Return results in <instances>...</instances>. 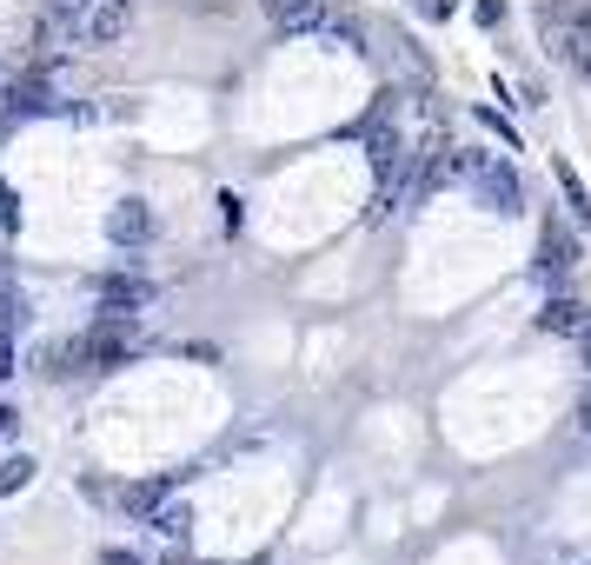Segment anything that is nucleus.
<instances>
[{
	"label": "nucleus",
	"instance_id": "obj_8",
	"mask_svg": "<svg viewBox=\"0 0 591 565\" xmlns=\"http://www.w3.org/2000/svg\"><path fill=\"white\" fill-rule=\"evenodd\" d=\"M571 267H578L571 233H565V226H545V233H539V273H545V280H565Z\"/></svg>",
	"mask_w": 591,
	"mask_h": 565
},
{
	"label": "nucleus",
	"instance_id": "obj_24",
	"mask_svg": "<svg viewBox=\"0 0 591 565\" xmlns=\"http://www.w3.org/2000/svg\"><path fill=\"white\" fill-rule=\"evenodd\" d=\"M565 565H591V558H565Z\"/></svg>",
	"mask_w": 591,
	"mask_h": 565
},
{
	"label": "nucleus",
	"instance_id": "obj_5",
	"mask_svg": "<svg viewBox=\"0 0 591 565\" xmlns=\"http://www.w3.org/2000/svg\"><path fill=\"white\" fill-rule=\"evenodd\" d=\"M94 293H101V306H114V313H140V306H153V299H159V286H153V280H127V273L94 280Z\"/></svg>",
	"mask_w": 591,
	"mask_h": 565
},
{
	"label": "nucleus",
	"instance_id": "obj_3",
	"mask_svg": "<svg viewBox=\"0 0 591 565\" xmlns=\"http://www.w3.org/2000/svg\"><path fill=\"white\" fill-rule=\"evenodd\" d=\"M127 27H133V0H87V8L73 14V34L87 47H114Z\"/></svg>",
	"mask_w": 591,
	"mask_h": 565
},
{
	"label": "nucleus",
	"instance_id": "obj_11",
	"mask_svg": "<svg viewBox=\"0 0 591 565\" xmlns=\"http://www.w3.org/2000/svg\"><path fill=\"white\" fill-rule=\"evenodd\" d=\"M40 366H47V379H73V373H87V353H80V340H54L40 353Z\"/></svg>",
	"mask_w": 591,
	"mask_h": 565
},
{
	"label": "nucleus",
	"instance_id": "obj_2",
	"mask_svg": "<svg viewBox=\"0 0 591 565\" xmlns=\"http://www.w3.org/2000/svg\"><path fill=\"white\" fill-rule=\"evenodd\" d=\"M140 346H146V340H140V319H133V313H114V306L94 319L87 333H80V353H87V366H94V373H107V366H127Z\"/></svg>",
	"mask_w": 591,
	"mask_h": 565
},
{
	"label": "nucleus",
	"instance_id": "obj_7",
	"mask_svg": "<svg viewBox=\"0 0 591 565\" xmlns=\"http://www.w3.org/2000/svg\"><path fill=\"white\" fill-rule=\"evenodd\" d=\"M267 21L280 34H312L326 21V0H267Z\"/></svg>",
	"mask_w": 591,
	"mask_h": 565
},
{
	"label": "nucleus",
	"instance_id": "obj_1",
	"mask_svg": "<svg viewBox=\"0 0 591 565\" xmlns=\"http://www.w3.org/2000/svg\"><path fill=\"white\" fill-rule=\"evenodd\" d=\"M452 174L478 193V207H492V213H525V193H519V174H512V160H498V153H459L452 160Z\"/></svg>",
	"mask_w": 591,
	"mask_h": 565
},
{
	"label": "nucleus",
	"instance_id": "obj_6",
	"mask_svg": "<svg viewBox=\"0 0 591 565\" xmlns=\"http://www.w3.org/2000/svg\"><path fill=\"white\" fill-rule=\"evenodd\" d=\"M591 327V306L584 299H571V293H558V299H545L539 306V333H565V340H578Z\"/></svg>",
	"mask_w": 591,
	"mask_h": 565
},
{
	"label": "nucleus",
	"instance_id": "obj_22",
	"mask_svg": "<svg viewBox=\"0 0 591 565\" xmlns=\"http://www.w3.org/2000/svg\"><path fill=\"white\" fill-rule=\"evenodd\" d=\"M107 565H140V558L133 552H107Z\"/></svg>",
	"mask_w": 591,
	"mask_h": 565
},
{
	"label": "nucleus",
	"instance_id": "obj_4",
	"mask_svg": "<svg viewBox=\"0 0 591 565\" xmlns=\"http://www.w3.org/2000/svg\"><path fill=\"white\" fill-rule=\"evenodd\" d=\"M107 239H114V247H146V239H153V207L146 200L107 207Z\"/></svg>",
	"mask_w": 591,
	"mask_h": 565
},
{
	"label": "nucleus",
	"instance_id": "obj_9",
	"mask_svg": "<svg viewBox=\"0 0 591 565\" xmlns=\"http://www.w3.org/2000/svg\"><path fill=\"white\" fill-rule=\"evenodd\" d=\"M60 107V94H54V73L47 67H34L21 87H14V114H54Z\"/></svg>",
	"mask_w": 591,
	"mask_h": 565
},
{
	"label": "nucleus",
	"instance_id": "obj_14",
	"mask_svg": "<svg viewBox=\"0 0 591 565\" xmlns=\"http://www.w3.org/2000/svg\"><path fill=\"white\" fill-rule=\"evenodd\" d=\"M552 174H558V187H565V207H571L578 220H591V193H584V180L571 174V160H552Z\"/></svg>",
	"mask_w": 591,
	"mask_h": 565
},
{
	"label": "nucleus",
	"instance_id": "obj_13",
	"mask_svg": "<svg viewBox=\"0 0 591 565\" xmlns=\"http://www.w3.org/2000/svg\"><path fill=\"white\" fill-rule=\"evenodd\" d=\"M153 532H159L166 545H187V539H193V513H187V506H166V513H153Z\"/></svg>",
	"mask_w": 591,
	"mask_h": 565
},
{
	"label": "nucleus",
	"instance_id": "obj_20",
	"mask_svg": "<svg viewBox=\"0 0 591 565\" xmlns=\"http://www.w3.org/2000/svg\"><path fill=\"white\" fill-rule=\"evenodd\" d=\"M80 8H87V0H54V14H60V21H73Z\"/></svg>",
	"mask_w": 591,
	"mask_h": 565
},
{
	"label": "nucleus",
	"instance_id": "obj_21",
	"mask_svg": "<svg viewBox=\"0 0 591 565\" xmlns=\"http://www.w3.org/2000/svg\"><path fill=\"white\" fill-rule=\"evenodd\" d=\"M14 426H21V413H14V407H0V439H8Z\"/></svg>",
	"mask_w": 591,
	"mask_h": 565
},
{
	"label": "nucleus",
	"instance_id": "obj_23",
	"mask_svg": "<svg viewBox=\"0 0 591 565\" xmlns=\"http://www.w3.org/2000/svg\"><path fill=\"white\" fill-rule=\"evenodd\" d=\"M578 346H584V366H591V327H584V333H578Z\"/></svg>",
	"mask_w": 591,
	"mask_h": 565
},
{
	"label": "nucleus",
	"instance_id": "obj_18",
	"mask_svg": "<svg viewBox=\"0 0 591 565\" xmlns=\"http://www.w3.org/2000/svg\"><path fill=\"white\" fill-rule=\"evenodd\" d=\"M8 373H14V340L0 333V379H8Z\"/></svg>",
	"mask_w": 591,
	"mask_h": 565
},
{
	"label": "nucleus",
	"instance_id": "obj_12",
	"mask_svg": "<svg viewBox=\"0 0 591 565\" xmlns=\"http://www.w3.org/2000/svg\"><path fill=\"white\" fill-rule=\"evenodd\" d=\"M34 472H40V466H34L27 452H14V459H0V499H14V493H27V486H34Z\"/></svg>",
	"mask_w": 591,
	"mask_h": 565
},
{
	"label": "nucleus",
	"instance_id": "obj_17",
	"mask_svg": "<svg viewBox=\"0 0 591 565\" xmlns=\"http://www.w3.org/2000/svg\"><path fill=\"white\" fill-rule=\"evenodd\" d=\"M505 21V0H478V27H498Z\"/></svg>",
	"mask_w": 591,
	"mask_h": 565
},
{
	"label": "nucleus",
	"instance_id": "obj_15",
	"mask_svg": "<svg viewBox=\"0 0 591 565\" xmlns=\"http://www.w3.org/2000/svg\"><path fill=\"white\" fill-rule=\"evenodd\" d=\"M21 226V200H14V187H0V233H14Z\"/></svg>",
	"mask_w": 591,
	"mask_h": 565
},
{
	"label": "nucleus",
	"instance_id": "obj_19",
	"mask_svg": "<svg viewBox=\"0 0 591 565\" xmlns=\"http://www.w3.org/2000/svg\"><path fill=\"white\" fill-rule=\"evenodd\" d=\"M578 433H584V439H591V392H584V399H578Z\"/></svg>",
	"mask_w": 591,
	"mask_h": 565
},
{
	"label": "nucleus",
	"instance_id": "obj_10",
	"mask_svg": "<svg viewBox=\"0 0 591 565\" xmlns=\"http://www.w3.org/2000/svg\"><path fill=\"white\" fill-rule=\"evenodd\" d=\"M166 493H174V472L140 479V486H127V513H133V519H153V513L166 506Z\"/></svg>",
	"mask_w": 591,
	"mask_h": 565
},
{
	"label": "nucleus",
	"instance_id": "obj_16",
	"mask_svg": "<svg viewBox=\"0 0 591 565\" xmlns=\"http://www.w3.org/2000/svg\"><path fill=\"white\" fill-rule=\"evenodd\" d=\"M418 14H426V21H452L459 0H418Z\"/></svg>",
	"mask_w": 591,
	"mask_h": 565
}]
</instances>
